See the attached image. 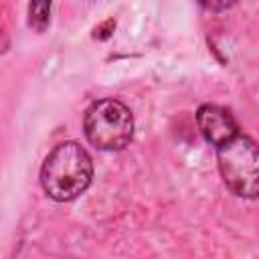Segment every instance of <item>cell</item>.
Segmentation results:
<instances>
[{
  "mask_svg": "<svg viewBox=\"0 0 259 259\" xmlns=\"http://www.w3.org/2000/svg\"><path fill=\"white\" fill-rule=\"evenodd\" d=\"M93 178V162L83 146L77 142H63L55 146L42 162L40 184L42 190L59 202L73 200L87 190Z\"/></svg>",
  "mask_w": 259,
  "mask_h": 259,
  "instance_id": "6da1fadb",
  "label": "cell"
},
{
  "mask_svg": "<svg viewBox=\"0 0 259 259\" xmlns=\"http://www.w3.org/2000/svg\"><path fill=\"white\" fill-rule=\"evenodd\" d=\"M219 172L225 186L241 198L259 196V146L239 134L229 144L217 148Z\"/></svg>",
  "mask_w": 259,
  "mask_h": 259,
  "instance_id": "3957f363",
  "label": "cell"
},
{
  "mask_svg": "<svg viewBox=\"0 0 259 259\" xmlns=\"http://www.w3.org/2000/svg\"><path fill=\"white\" fill-rule=\"evenodd\" d=\"M51 14V4L49 2H32L28 4V24L34 26L36 30H42L49 24Z\"/></svg>",
  "mask_w": 259,
  "mask_h": 259,
  "instance_id": "5b68a950",
  "label": "cell"
},
{
  "mask_svg": "<svg viewBox=\"0 0 259 259\" xmlns=\"http://www.w3.org/2000/svg\"><path fill=\"white\" fill-rule=\"evenodd\" d=\"M83 130L89 144L97 150L117 152L132 142L134 115L117 99H97L85 111Z\"/></svg>",
  "mask_w": 259,
  "mask_h": 259,
  "instance_id": "7a4b0ae2",
  "label": "cell"
},
{
  "mask_svg": "<svg viewBox=\"0 0 259 259\" xmlns=\"http://www.w3.org/2000/svg\"><path fill=\"white\" fill-rule=\"evenodd\" d=\"M196 125L202 138L214 148H221L239 136V127L233 115L225 107L210 103H204L196 109Z\"/></svg>",
  "mask_w": 259,
  "mask_h": 259,
  "instance_id": "277c9868",
  "label": "cell"
}]
</instances>
